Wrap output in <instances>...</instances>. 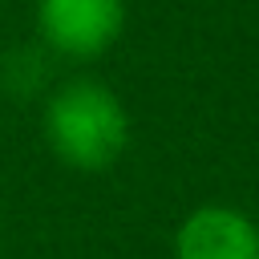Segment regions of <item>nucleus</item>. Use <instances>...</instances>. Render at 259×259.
Here are the masks:
<instances>
[{"label": "nucleus", "mask_w": 259, "mask_h": 259, "mask_svg": "<svg viewBox=\"0 0 259 259\" xmlns=\"http://www.w3.org/2000/svg\"><path fill=\"white\" fill-rule=\"evenodd\" d=\"M45 138L73 170H105L121 158L130 121L121 101L97 81H69L49 97Z\"/></svg>", "instance_id": "1"}, {"label": "nucleus", "mask_w": 259, "mask_h": 259, "mask_svg": "<svg viewBox=\"0 0 259 259\" xmlns=\"http://www.w3.org/2000/svg\"><path fill=\"white\" fill-rule=\"evenodd\" d=\"M125 20L121 0H36L40 36L65 57H97L105 53Z\"/></svg>", "instance_id": "2"}, {"label": "nucleus", "mask_w": 259, "mask_h": 259, "mask_svg": "<svg viewBox=\"0 0 259 259\" xmlns=\"http://www.w3.org/2000/svg\"><path fill=\"white\" fill-rule=\"evenodd\" d=\"M174 255L178 259H255L259 231L231 206H202L178 227Z\"/></svg>", "instance_id": "3"}, {"label": "nucleus", "mask_w": 259, "mask_h": 259, "mask_svg": "<svg viewBox=\"0 0 259 259\" xmlns=\"http://www.w3.org/2000/svg\"><path fill=\"white\" fill-rule=\"evenodd\" d=\"M255 259H259V255H255Z\"/></svg>", "instance_id": "4"}]
</instances>
